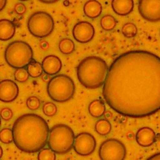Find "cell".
<instances>
[{"instance_id": "cell-1", "label": "cell", "mask_w": 160, "mask_h": 160, "mask_svg": "<svg viewBox=\"0 0 160 160\" xmlns=\"http://www.w3.org/2000/svg\"><path fill=\"white\" fill-rule=\"evenodd\" d=\"M102 95L118 113L141 118L160 110V58L134 50L117 57L110 65Z\"/></svg>"}, {"instance_id": "cell-2", "label": "cell", "mask_w": 160, "mask_h": 160, "mask_svg": "<svg viewBox=\"0 0 160 160\" xmlns=\"http://www.w3.org/2000/svg\"><path fill=\"white\" fill-rule=\"evenodd\" d=\"M12 131L16 146L28 153L36 152L44 149L48 144L50 131L44 119L34 113L19 116L14 122Z\"/></svg>"}, {"instance_id": "cell-3", "label": "cell", "mask_w": 160, "mask_h": 160, "mask_svg": "<svg viewBox=\"0 0 160 160\" xmlns=\"http://www.w3.org/2000/svg\"><path fill=\"white\" fill-rule=\"evenodd\" d=\"M108 66L104 59L91 56L83 59L77 67V76L79 82L88 89H96L104 85Z\"/></svg>"}, {"instance_id": "cell-4", "label": "cell", "mask_w": 160, "mask_h": 160, "mask_svg": "<svg viewBox=\"0 0 160 160\" xmlns=\"http://www.w3.org/2000/svg\"><path fill=\"white\" fill-rule=\"evenodd\" d=\"M74 139V133L69 126L58 124L51 128L48 145L55 153L64 154L73 148Z\"/></svg>"}, {"instance_id": "cell-5", "label": "cell", "mask_w": 160, "mask_h": 160, "mask_svg": "<svg viewBox=\"0 0 160 160\" xmlns=\"http://www.w3.org/2000/svg\"><path fill=\"white\" fill-rule=\"evenodd\" d=\"M33 57L31 47L27 42L16 41L11 42L6 48L4 58L11 67L20 69L28 66Z\"/></svg>"}, {"instance_id": "cell-6", "label": "cell", "mask_w": 160, "mask_h": 160, "mask_svg": "<svg viewBox=\"0 0 160 160\" xmlns=\"http://www.w3.org/2000/svg\"><path fill=\"white\" fill-rule=\"evenodd\" d=\"M47 91L52 100L59 102H66L71 99L75 92L74 82L66 74L56 75L48 82Z\"/></svg>"}, {"instance_id": "cell-7", "label": "cell", "mask_w": 160, "mask_h": 160, "mask_svg": "<svg viewBox=\"0 0 160 160\" xmlns=\"http://www.w3.org/2000/svg\"><path fill=\"white\" fill-rule=\"evenodd\" d=\"M54 27L51 16L44 11L33 13L28 19V28L31 34L38 38L49 35Z\"/></svg>"}, {"instance_id": "cell-8", "label": "cell", "mask_w": 160, "mask_h": 160, "mask_svg": "<svg viewBox=\"0 0 160 160\" xmlns=\"http://www.w3.org/2000/svg\"><path fill=\"white\" fill-rule=\"evenodd\" d=\"M126 155V149L124 144L114 138L105 140L99 149L101 160H124Z\"/></svg>"}, {"instance_id": "cell-9", "label": "cell", "mask_w": 160, "mask_h": 160, "mask_svg": "<svg viewBox=\"0 0 160 160\" xmlns=\"http://www.w3.org/2000/svg\"><path fill=\"white\" fill-rule=\"evenodd\" d=\"M96 147V139L89 132H81L75 137L73 148L79 155L89 156L94 152Z\"/></svg>"}, {"instance_id": "cell-10", "label": "cell", "mask_w": 160, "mask_h": 160, "mask_svg": "<svg viewBox=\"0 0 160 160\" xmlns=\"http://www.w3.org/2000/svg\"><path fill=\"white\" fill-rule=\"evenodd\" d=\"M141 16L150 22L160 21V0H141L138 2Z\"/></svg>"}, {"instance_id": "cell-11", "label": "cell", "mask_w": 160, "mask_h": 160, "mask_svg": "<svg viewBox=\"0 0 160 160\" xmlns=\"http://www.w3.org/2000/svg\"><path fill=\"white\" fill-rule=\"evenodd\" d=\"M94 33L95 30L93 26L87 21L78 22L72 29L74 38L81 43L89 42L94 38Z\"/></svg>"}, {"instance_id": "cell-12", "label": "cell", "mask_w": 160, "mask_h": 160, "mask_svg": "<svg viewBox=\"0 0 160 160\" xmlns=\"http://www.w3.org/2000/svg\"><path fill=\"white\" fill-rule=\"evenodd\" d=\"M19 88L15 82L11 79H4L0 84V99L1 101L9 102L18 97Z\"/></svg>"}, {"instance_id": "cell-13", "label": "cell", "mask_w": 160, "mask_h": 160, "mask_svg": "<svg viewBox=\"0 0 160 160\" xmlns=\"http://www.w3.org/2000/svg\"><path fill=\"white\" fill-rule=\"evenodd\" d=\"M156 140L154 131L149 127L140 128L136 134L137 143L142 147H149L153 144Z\"/></svg>"}, {"instance_id": "cell-14", "label": "cell", "mask_w": 160, "mask_h": 160, "mask_svg": "<svg viewBox=\"0 0 160 160\" xmlns=\"http://www.w3.org/2000/svg\"><path fill=\"white\" fill-rule=\"evenodd\" d=\"M42 66L44 72L48 75H56L62 67L61 59L55 55H48L42 61Z\"/></svg>"}, {"instance_id": "cell-15", "label": "cell", "mask_w": 160, "mask_h": 160, "mask_svg": "<svg viewBox=\"0 0 160 160\" xmlns=\"http://www.w3.org/2000/svg\"><path fill=\"white\" fill-rule=\"evenodd\" d=\"M111 6L118 15L126 16L131 12L134 8V1L132 0H113Z\"/></svg>"}, {"instance_id": "cell-16", "label": "cell", "mask_w": 160, "mask_h": 160, "mask_svg": "<svg viewBox=\"0 0 160 160\" xmlns=\"http://www.w3.org/2000/svg\"><path fill=\"white\" fill-rule=\"evenodd\" d=\"M16 32L14 24L9 20L2 19L0 21V39L8 41L12 38Z\"/></svg>"}, {"instance_id": "cell-17", "label": "cell", "mask_w": 160, "mask_h": 160, "mask_svg": "<svg viewBox=\"0 0 160 160\" xmlns=\"http://www.w3.org/2000/svg\"><path fill=\"white\" fill-rule=\"evenodd\" d=\"M83 10L85 15L89 18L98 17L102 12L101 4L98 1H88L85 2Z\"/></svg>"}, {"instance_id": "cell-18", "label": "cell", "mask_w": 160, "mask_h": 160, "mask_svg": "<svg viewBox=\"0 0 160 160\" xmlns=\"http://www.w3.org/2000/svg\"><path fill=\"white\" fill-rule=\"evenodd\" d=\"M89 114L94 118L102 116L106 111L104 102L100 99H94L90 102L88 107Z\"/></svg>"}, {"instance_id": "cell-19", "label": "cell", "mask_w": 160, "mask_h": 160, "mask_svg": "<svg viewBox=\"0 0 160 160\" xmlns=\"http://www.w3.org/2000/svg\"><path fill=\"white\" fill-rule=\"evenodd\" d=\"M95 131L100 135L106 136L108 134L111 130V124L110 122L106 119H100L95 124Z\"/></svg>"}, {"instance_id": "cell-20", "label": "cell", "mask_w": 160, "mask_h": 160, "mask_svg": "<svg viewBox=\"0 0 160 160\" xmlns=\"http://www.w3.org/2000/svg\"><path fill=\"white\" fill-rule=\"evenodd\" d=\"M59 49L64 54H69L72 53L75 49L74 42L69 38H64L59 42Z\"/></svg>"}, {"instance_id": "cell-21", "label": "cell", "mask_w": 160, "mask_h": 160, "mask_svg": "<svg viewBox=\"0 0 160 160\" xmlns=\"http://www.w3.org/2000/svg\"><path fill=\"white\" fill-rule=\"evenodd\" d=\"M100 24L104 30L111 31L115 28L116 25V20L112 16L106 14L102 16L101 19Z\"/></svg>"}, {"instance_id": "cell-22", "label": "cell", "mask_w": 160, "mask_h": 160, "mask_svg": "<svg viewBox=\"0 0 160 160\" xmlns=\"http://www.w3.org/2000/svg\"><path fill=\"white\" fill-rule=\"evenodd\" d=\"M27 71L30 76L37 78L40 76L42 73V66L39 62L34 61L31 62L27 68Z\"/></svg>"}, {"instance_id": "cell-23", "label": "cell", "mask_w": 160, "mask_h": 160, "mask_svg": "<svg viewBox=\"0 0 160 160\" xmlns=\"http://www.w3.org/2000/svg\"><path fill=\"white\" fill-rule=\"evenodd\" d=\"M121 31L124 36L127 38H132L136 35L138 29L134 24L132 22H128L123 25Z\"/></svg>"}, {"instance_id": "cell-24", "label": "cell", "mask_w": 160, "mask_h": 160, "mask_svg": "<svg viewBox=\"0 0 160 160\" xmlns=\"http://www.w3.org/2000/svg\"><path fill=\"white\" fill-rule=\"evenodd\" d=\"M56 153L49 148H44L38 155V160H56Z\"/></svg>"}, {"instance_id": "cell-25", "label": "cell", "mask_w": 160, "mask_h": 160, "mask_svg": "<svg viewBox=\"0 0 160 160\" xmlns=\"http://www.w3.org/2000/svg\"><path fill=\"white\" fill-rule=\"evenodd\" d=\"M0 138L2 142L9 144L14 140L12 131L9 128H4L1 131Z\"/></svg>"}, {"instance_id": "cell-26", "label": "cell", "mask_w": 160, "mask_h": 160, "mask_svg": "<svg viewBox=\"0 0 160 160\" xmlns=\"http://www.w3.org/2000/svg\"><path fill=\"white\" fill-rule=\"evenodd\" d=\"M15 79L20 82H23L26 81L29 76V74L27 71L24 68L17 69L14 74Z\"/></svg>"}, {"instance_id": "cell-27", "label": "cell", "mask_w": 160, "mask_h": 160, "mask_svg": "<svg viewBox=\"0 0 160 160\" xmlns=\"http://www.w3.org/2000/svg\"><path fill=\"white\" fill-rule=\"evenodd\" d=\"M42 111L46 116H52L55 115L57 112V107L54 103L48 102L44 104L42 107Z\"/></svg>"}, {"instance_id": "cell-28", "label": "cell", "mask_w": 160, "mask_h": 160, "mask_svg": "<svg viewBox=\"0 0 160 160\" xmlns=\"http://www.w3.org/2000/svg\"><path fill=\"white\" fill-rule=\"evenodd\" d=\"M41 104L40 100L36 96H30L26 100L27 107L32 111L38 109Z\"/></svg>"}, {"instance_id": "cell-29", "label": "cell", "mask_w": 160, "mask_h": 160, "mask_svg": "<svg viewBox=\"0 0 160 160\" xmlns=\"http://www.w3.org/2000/svg\"><path fill=\"white\" fill-rule=\"evenodd\" d=\"M1 116L2 119L5 121L9 120L12 116V112L11 109L8 108H5L1 111Z\"/></svg>"}, {"instance_id": "cell-30", "label": "cell", "mask_w": 160, "mask_h": 160, "mask_svg": "<svg viewBox=\"0 0 160 160\" xmlns=\"http://www.w3.org/2000/svg\"><path fill=\"white\" fill-rule=\"evenodd\" d=\"M26 8L25 5L22 3H21V2L17 3L14 6V11L18 14H24L26 12Z\"/></svg>"}, {"instance_id": "cell-31", "label": "cell", "mask_w": 160, "mask_h": 160, "mask_svg": "<svg viewBox=\"0 0 160 160\" xmlns=\"http://www.w3.org/2000/svg\"><path fill=\"white\" fill-rule=\"evenodd\" d=\"M146 160H160V152H158L151 156Z\"/></svg>"}, {"instance_id": "cell-32", "label": "cell", "mask_w": 160, "mask_h": 160, "mask_svg": "<svg viewBox=\"0 0 160 160\" xmlns=\"http://www.w3.org/2000/svg\"><path fill=\"white\" fill-rule=\"evenodd\" d=\"M6 3V1L4 0H0V9L1 11L2 10V9L4 8V7L5 6Z\"/></svg>"}, {"instance_id": "cell-33", "label": "cell", "mask_w": 160, "mask_h": 160, "mask_svg": "<svg viewBox=\"0 0 160 160\" xmlns=\"http://www.w3.org/2000/svg\"><path fill=\"white\" fill-rule=\"evenodd\" d=\"M41 2H44V3H52V2H56V1H41Z\"/></svg>"}]
</instances>
